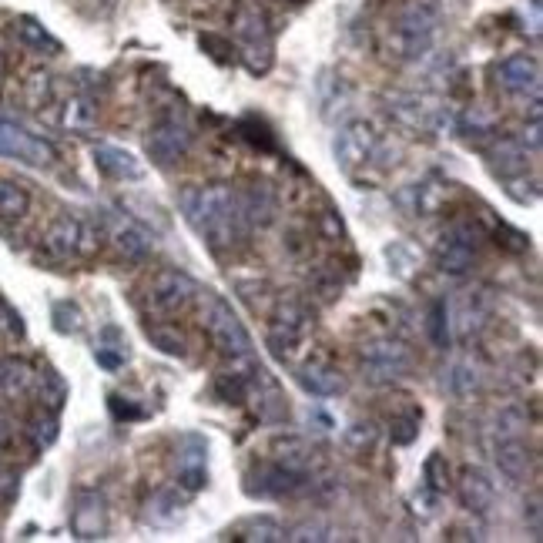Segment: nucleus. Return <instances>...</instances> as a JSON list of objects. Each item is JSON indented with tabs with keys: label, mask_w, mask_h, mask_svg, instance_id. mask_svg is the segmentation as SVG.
<instances>
[{
	"label": "nucleus",
	"mask_w": 543,
	"mask_h": 543,
	"mask_svg": "<svg viewBox=\"0 0 543 543\" xmlns=\"http://www.w3.org/2000/svg\"><path fill=\"white\" fill-rule=\"evenodd\" d=\"M181 212L215 255L232 252L249 235L242 192L232 185H192L181 192Z\"/></svg>",
	"instance_id": "1"
},
{
	"label": "nucleus",
	"mask_w": 543,
	"mask_h": 543,
	"mask_svg": "<svg viewBox=\"0 0 543 543\" xmlns=\"http://www.w3.org/2000/svg\"><path fill=\"white\" fill-rule=\"evenodd\" d=\"M436 31H440V11L430 0H413L406 4L386 34V51L396 61H423L430 57L436 44Z\"/></svg>",
	"instance_id": "2"
},
{
	"label": "nucleus",
	"mask_w": 543,
	"mask_h": 543,
	"mask_svg": "<svg viewBox=\"0 0 543 543\" xmlns=\"http://www.w3.org/2000/svg\"><path fill=\"white\" fill-rule=\"evenodd\" d=\"M386 111L396 125L416 135H436L443 128H456V114L450 104H443L433 94H416V91H393L386 94Z\"/></svg>",
	"instance_id": "3"
},
{
	"label": "nucleus",
	"mask_w": 543,
	"mask_h": 543,
	"mask_svg": "<svg viewBox=\"0 0 543 543\" xmlns=\"http://www.w3.org/2000/svg\"><path fill=\"white\" fill-rule=\"evenodd\" d=\"M235 41H238V54H242L245 68L252 74H265L272 68V31H269V17H265L255 4H245L242 11L235 14Z\"/></svg>",
	"instance_id": "4"
},
{
	"label": "nucleus",
	"mask_w": 543,
	"mask_h": 543,
	"mask_svg": "<svg viewBox=\"0 0 543 543\" xmlns=\"http://www.w3.org/2000/svg\"><path fill=\"white\" fill-rule=\"evenodd\" d=\"M205 329L215 346L222 349V356L228 359L252 356V336L238 322L232 306L225 299H218V295H205Z\"/></svg>",
	"instance_id": "5"
},
{
	"label": "nucleus",
	"mask_w": 543,
	"mask_h": 543,
	"mask_svg": "<svg viewBox=\"0 0 543 543\" xmlns=\"http://www.w3.org/2000/svg\"><path fill=\"white\" fill-rule=\"evenodd\" d=\"M359 359H362V376L376 386L406 376L409 366H413V352L399 339H369L366 346L359 349Z\"/></svg>",
	"instance_id": "6"
},
{
	"label": "nucleus",
	"mask_w": 543,
	"mask_h": 543,
	"mask_svg": "<svg viewBox=\"0 0 543 543\" xmlns=\"http://www.w3.org/2000/svg\"><path fill=\"white\" fill-rule=\"evenodd\" d=\"M483 242L480 225L473 222H453L446 235L436 242V262L446 275H466L476 265V249Z\"/></svg>",
	"instance_id": "7"
},
{
	"label": "nucleus",
	"mask_w": 543,
	"mask_h": 543,
	"mask_svg": "<svg viewBox=\"0 0 543 543\" xmlns=\"http://www.w3.org/2000/svg\"><path fill=\"white\" fill-rule=\"evenodd\" d=\"M312 332V316L299 302H282L269 326V349L279 359H295V352L306 346Z\"/></svg>",
	"instance_id": "8"
},
{
	"label": "nucleus",
	"mask_w": 543,
	"mask_h": 543,
	"mask_svg": "<svg viewBox=\"0 0 543 543\" xmlns=\"http://www.w3.org/2000/svg\"><path fill=\"white\" fill-rule=\"evenodd\" d=\"M0 155L17 158L34 168H51L57 161V151L51 141L31 135L24 125H17L11 118H0Z\"/></svg>",
	"instance_id": "9"
},
{
	"label": "nucleus",
	"mask_w": 543,
	"mask_h": 543,
	"mask_svg": "<svg viewBox=\"0 0 543 543\" xmlns=\"http://www.w3.org/2000/svg\"><path fill=\"white\" fill-rule=\"evenodd\" d=\"M376 148H379V138L369 121H349L336 131V141H332V158L336 165L352 175L356 168H362L366 161L376 158Z\"/></svg>",
	"instance_id": "10"
},
{
	"label": "nucleus",
	"mask_w": 543,
	"mask_h": 543,
	"mask_svg": "<svg viewBox=\"0 0 543 543\" xmlns=\"http://www.w3.org/2000/svg\"><path fill=\"white\" fill-rule=\"evenodd\" d=\"M446 309V329H450V342H466L476 329L487 322L490 299L483 292H456L450 302H443Z\"/></svg>",
	"instance_id": "11"
},
{
	"label": "nucleus",
	"mask_w": 543,
	"mask_h": 543,
	"mask_svg": "<svg viewBox=\"0 0 543 543\" xmlns=\"http://www.w3.org/2000/svg\"><path fill=\"white\" fill-rule=\"evenodd\" d=\"M192 131H188L185 125H181L178 118H165L158 121L155 128H151L148 135V155L155 165L168 168V165H178L181 158L192 151Z\"/></svg>",
	"instance_id": "12"
},
{
	"label": "nucleus",
	"mask_w": 543,
	"mask_h": 543,
	"mask_svg": "<svg viewBox=\"0 0 543 543\" xmlns=\"http://www.w3.org/2000/svg\"><path fill=\"white\" fill-rule=\"evenodd\" d=\"M192 295H195V282L188 279L185 272L165 269V272H158L148 285V306L161 312V316H171V312L185 309L188 302H192Z\"/></svg>",
	"instance_id": "13"
},
{
	"label": "nucleus",
	"mask_w": 543,
	"mask_h": 543,
	"mask_svg": "<svg viewBox=\"0 0 543 543\" xmlns=\"http://www.w3.org/2000/svg\"><path fill=\"white\" fill-rule=\"evenodd\" d=\"M249 480V490L252 497H265V500H282V497H292V493L302 490V483H306V476L285 470L279 463H262L255 466V470L245 476Z\"/></svg>",
	"instance_id": "14"
},
{
	"label": "nucleus",
	"mask_w": 543,
	"mask_h": 543,
	"mask_svg": "<svg viewBox=\"0 0 543 543\" xmlns=\"http://www.w3.org/2000/svg\"><path fill=\"white\" fill-rule=\"evenodd\" d=\"M208 443L198 433H185L175 450V473L185 490H202L208 483Z\"/></svg>",
	"instance_id": "15"
},
{
	"label": "nucleus",
	"mask_w": 543,
	"mask_h": 543,
	"mask_svg": "<svg viewBox=\"0 0 543 543\" xmlns=\"http://www.w3.org/2000/svg\"><path fill=\"white\" fill-rule=\"evenodd\" d=\"M497 81H500L503 91L523 94V98L530 94V98L537 101L540 98V64H537V57H530V54L503 57L500 68H497Z\"/></svg>",
	"instance_id": "16"
},
{
	"label": "nucleus",
	"mask_w": 543,
	"mask_h": 543,
	"mask_svg": "<svg viewBox=\"0 0 543 543\" xmlns=\"http://www.w3.org/2000/svg\"><path fill=\"white\" fill-rule=\"evenodd\" d=\"M71 530L78 540H101L108 533V510L98 493H78L71 510Z\"/></svg>",
	"instance_id": "17"
},
{
	"label": "nucleus",
	"mask_w": 543,
	"mask_h": 543,
	"mask_svg": "<svg viewBox=\"0 0 543 543\" xmlns=\"http://www.w3.org/2000/svg\"><path fill=\"white\" fill-rule=\"evenodd\" d=\"M108 238L118 255H125L131 262H141L151 255V235L138 222H131L128 215H108Z\"/></svg>",
	"instance_id": "18"
},
{
	"label": "nucleus",
	"mask_w": 543,
	"mask_h": 543,
	"mask_svg": "<svg viewBox=\"0 0 543 543\" xmlns=\"http://www.w3.org/2000/svg\"><path fill=\"white\" fill-rule=\"evenodd\" d=\"M44 252L51 255V259H57V262L84 252V225L74 215H61L51 228H47Z\"/></svg>",
	"instance_id": "19"
},
{
	"label": "nucleus",
	"mask_w": 543,
	"mask_h": 543,
	"mask_svg": "<svg viewBox=\"0 0 543 543\" xmlns=\"http://www.w3.org/2000/svg\"><path fill=\"white\" fill-rule=\"evenodd\" d=\"M94 165L114 181H141L145 178V165L131 155V151L118 145H98L94 148Z\"/></svg>",
	"instance_id": "20"
},
{
	"label": "nucleus",
	"mask_w": 543,
	"mask_h": 543,
	"mask_svg": "<svg viewBox=\"0 0 543 543\" xmlns=\"http://www.w3.org/2000/svg\"><path fill=\"white\" fill-rule=\"evenodd\" d=\"M295 376H299V386L306 389V393L319 396V399L339 396L342 389H346V379H342V373H339V369L326 366V362H309V366H299V369H295Z\"/></svg>",
	"instance_id": "21"
},
{
	"label": "nucleus",
	"mask_w": 543,
	"mask_h": 543,
	"mask_svg": "<svg viewBox=\"0 0 543 543\" xmlns=\"http://www.w3.org/2000/svg\"><path fill=\"white\" fill-rule=\"evenodd\" d=\"M446 389L456 399H470L483 389V369L473 356H456L446 366Z\"/></svg>",
	"instance_id": "22"
},
{
	"label": "nucleus",
	"mask_w": 543,
	"mask_h": 543,
	"mask_svg": "<svg viewBox=\"0 0 543 543\" xmlns=\"http://www.w3.org/2000/svg\"><path fill=\"white\" fill-rule=\"evenodd\" d=\"M490 168L507 181V178H520L527 175V148L520 145L517 138H497L493 148L487 151Z\"/></svg>",
	"instance_id": "23"
},
{
	"label": "nucleus",
	"mask_w": 543,
	"mask_h": 543,
	"mask_svg": "<svg viewBox=\"0 0 543 543\" xmlns=\"http://www.w3.org/2000/svg\"><path fill=\"white\" fill-rule=\"evenodd\" d=\"M460 500L470 513H480L483 517V513H490L493 503H497V490H493V483L483 473L466 470L463 483H460Z\"/></svg>",
	"instance_id": "24"
},
{
	"label": "nucleus",
	"mask_w": 543,
	"mask_h": 543,
	"mask_svg": "<svg viewBox=\"0 0 543 543\" xmlns=\"http://www.w3.org/2000/svg\"><path fill=\"white\" fill-rule=\"evenodd\" d=\"M94 359H98V366H104V369L125 366V362L131 359L125 332H121L118 326H104L98 332V342H94Z\"/></svg>",
	"instance_id": "25"
},
{
	"label": "nucleus",
	"mask_w": 543,
	"mask_h": 543,
	"mask_svg": "<svg viewBox=\"0 0 543 543\" xmlns=\"http://www.w3.org/2000/svg\"><path fill=\"white\" fill-rule=\"evenodd\" d=\"M272 453H275V463L285 466V470L306 476L309 466H312V450L302 436H275L272 443Z\"/></svg>",
	"instance_id": "26"
},
{
	"label": "nucleus",
	"mask_w": 543,
	"mask_h": 543,
	"mask_svg": "<svg viewBox=\"0 0 543 543\" xmlns=\"http://www.w3.org/2000/svg\"><path fill=\"white\" fill-rule=\"evenodd\" d=\"M497 466L510 480H527L533 470V453L520 440H503L497 443Z\"/></svg>",
	"instance_id": "27"
},
{
	"label": "nucleus",
	"mask_w": 543,
	"mask_h": 543,
	"mask_svg": "<svg viewBox=\"0 0 543 543\" xmlns=\"http://www.w3.org/2000/svg\"><path fill=\"white\" fill-rule=\"evenodd\" d=\"M34 369L24 359H4L0 362V396L17 399L34 389Z\"/></svg>",
	"instance_id": "28"
},
{
	"label": "nucleus",
	"mask_w": 543,
	"mask_h": 543,
	"mask_svg": "<svg viewBox=\"0 0 543 543\" xmlns=\"http://www.w3.org/2000/svg\"><path fill=\"white\" fill-rule=\"evenodd\" d=\"M61 125L68 131H91L98 125V101H94L91 94H71V98L64 101Z\"/></svg>",
	"instance_id": "29"
},
{
	"label": "nucleus",
	"mask_w": 543,
	"mask_h": 543,
	"mask_svg": "<svg viewBox=\"0 0 543 543\" xmlns=\"http://www.w3.org/2000/svg\"><path fill=\"white\" fill-rule=\"evenodd\" d=\"M181 510H185V503H181L178 490H158L155 497L148 500L145 507V520L151 523V527H175V523L181 520Z\"/></svg>",
	"instance_id": "30"
},
{
	"label": "nucleus",
	"mask_w": 543,
	"mask_h": 543,
	"mask_svg": "<svg viewBox=\"0 0 543 543\" xmlns=\"http://www.w3.org/2000/svg\"><path fill=\"white\" fill-rule=\"evenodd\" d=\"M242 208L249 225H269L275 215V195L269 185H249L242 192Z\"/></svg>",
	"instance_id": "31"
},
{
	"label": "nucleus",
	"mask_w": 543,
	"mask_h": 543,
	"mask_svg": "<svg viewBox=\"0 0 543 543\" xmlns=\"http://www.w3.org/2000/svg\"><path fill=\"white\" fill-rule=\"evenodd\" d=\"M527 426H530V419H527V413H523L520 406H503V409H497L493 413V419H490V436L497 443H503V440H520L523 433H527Z\"/></svg>",
	"instance_id": "32"
},
{
	"label": "nucleus",
	"mask_w": 543,
	"mask_h": 543,
	"mask_svg": "<svg viewBox=\"0 0 543 543\" xmlns=\"http://www.w3.org/2000/svg\"><path fill=\"white\" fill-rule=\"evenodd\" d=\"M31 208V195L17 181L0 178V222H21Z\"/></svg>",
	"instance_id": "33"
},
{
	"label": "nucleus",
	"mask_w": 543,
	"mask_h": 543,
	"mask_svg": "<svg viewBox=\"0 0 543 543\" xmlns=\"http://www.w3.org/2000/svg\"><path fill=\"white\" fill-rule=\"evenodd\" d=\"M17 37H21L27 47L41 51V54H61V41L47 34L44 27L34 21V17H21V21H17Z\"/></svg>",
	"instance_id": "34"
},
{
	"label": "nucleus",
	"mask_w": 543,
	"mask_h": 543,
	"mask_svg": "<svg viewBox=\"0 0 543 543\" xmlns=\"http://www.w3.org/2000/svg\"><path fill=\"white\" fill-rule=\"evenodd\" d=\"M34 386H37V393H41L44 409H54V413H57V409L64 406V393H68V389H64V379L57 373L47 369V373L34 376Z\"/></svg>",
	"instance_id": "35"
},
{
	"label": "nucleus",
	"mask_w": 543,
	"mask_h": 543,
	"mask_svg": "<svg viewBox=\"0 0 543 543\" xmlns=\"http://www.w3.org/2000/svg\"><path fill=\"white\" fill-rule=\"evenodd\" d=\"M148 339L155 342L161 352H168V356H185V349H188L178 326H168V322H161V326H148Z\"/></svg>",
	"instance_id": "36"
},
{
	"label": "nucleus",
	"mask_w": 543,
	"mask_h": 543,
	"mask_svg": "<svg viewBox=\"0 0 543 543\" xmlns=\"http://www.w3.org/2000/svg\"><path fill=\"white\" fill-rule=\"evenodd\" d=\"M238 540H259V543H275L285 540V530L272 517H255L238 530Z\"/></svg>",
	"instance_id": "37"
},
{
	"label": "nucleus",
	"mask_w": 543,
	"mask_h": 543,
	"mask_svg": "<svg viewBox=\"0 0 543 543\" xmlns=\"http://www.w3.org/2000/svg\"><path fill=\"white\" fill-rule=\"evenodd\" d=\"M456 128L466 131L470 138H487L497 131V118H493L490 111H483V108H473V111H466L463 118H456Z\"/></svg>",
	"instance_id": "38"
},
{
	"label": "nucleus",
	"mask_w": 543,
	"mask_h": 543,
	"mask_svg": "<svg viewBox=\"0 0 543 543\" xmlns=\"http://www.w3.org/2000/svg\"><path fill=\"white\" fill-rule=\"evenodd\" d=\"M419 423H423V413L419 409H409L403 416H393L389 423V436H393L396 446H409L419 436Z\"/></svg>",
	"instance_id": "39"
},
{
	"label": "nucleus",
	"mask_w": 543,
	"mask_h": 543,
	"mask_svg": "<svg viewBox=\"0 0 543 543\" xmlns=\"http://www.w3.org/2000/svg\"><path fill=\"white\" fill-rule=\"evenodd\" d=\"M31 440L37 450H47L54 440H57V416H54V409H44V413H37L31 419Z\"/></svg>",
	"instance_id": "40"
},
{
	"label": "nucleus",
	"mask_w": 543,
	"mask_h": 543,
	"mask_svg": "<svg viewBox=\"0 0 543 543\" xmlns=\"http://www.w3.org/2000/svg\"><path fill=\"white\" fill-rule=\"evenodd\" d=\"M386 259H389V265H393V272L399 275V279H409V275L416 272V265H419V259H416V252L409 249V245H403V242H393L386 249Z\"/></svg>",
	"instance_id": "41"
},
{
	"label": "nucleus",
	"mask_w": 543,
	"mask_h": 543,
	"mask_svg": "<svg viewBox=\"0 0 543 543\" xmlns=\"http://www.w3.org/2000/svg\"><path fill=\"white\" fill-rule=\"evenodd\" d=\"M51 316H54V329L64 332V336H71V332H81V326H84V316H81V309L74 306V302H57Z\"/></svg>",
	"instance_id": "42"
},
{
	"label": "nucleus",
	"mask_w": 543,
	"mask_h": 543,
	"mask_svg": "<svg viewBox=\"0 0 543 543\" xmlns=\"http://www.w3.org/2000/svg\"><path fill=\"white\" fill-rule=\"evenodd\" d=\"M342 440L352 453H366L369 446L376 443V426L373 423H352L346 433H342Z\"/></svg>",
	"instance_id": "43"
},
{
	"label": "nucleus",
	"mask_w": 543,
	"mask_h": 543,
	"mask_svg": "<svg viewBox=\"0 0 543 543\" xmlns=\"http://www.w3.org/2000/svg\"><path fill=\"white\" fill-rule=\"evenodd\" d=\"M423 476H426V483H430L433 493H443L446 487H450V466H446V460L440 453H433L430 460H426Z\"/></svg>",
	"instance_id": "44"
},
{
	"label": "nucleus",
	"mask_w": 543,
	"mask_h": 543,
	"mask_svg": "<svg viewBox=\"0 0 543 543\" xmlns=\"http://www.w3.org/2000/svg\"><path fill=\"white\" fill-rule=\"evenodd\" d=\"M285 540H329V527L322 520H306L285 533Z\"/></svg>",
	"instance_id": "45"
},
{
	"label": "nucleus",
	"mask_w": 543,
	"mask_h": 543,
	"mask_svg": "<svg viewBox=\"0 0 543 543\" xmlns=\"http://www.w3.org/2000/svg\"><path fill=\"white\" fill-rule=\"evenodd\" d=\"M426 329H430V336L436 346H446L450 342V329H446V309L443 302H436V306L430 309V322H426Z\"/></svg>",
	"instance_id": "46"
},
{
	"label": "nucleus",
	"mask_w": 543,
	"mask_h": 543,
	"mask_svg": "<svg viewBox=\"0 0 543 543\" xmlns=\"http://www.w3.org/2000/svg\"><path fill=\"white\" fill-rule=\"evenodd\" d=\"M111 413L118 416V419H138V416H145V409L128 406V399H121V396L111 393Z\"/></svg>",
	"instance_id": "47"
},
{
	"label": "nucleus",
	"mask_w": 543,
	"mask_h": 543,
	"mask_svg": "<svg viewBox=\"0 0 543 543\" xmlns=\"http://www.w3.org/2000/svg\"><path fill=\"white\" fill-rule=\"evenodd\" d=\"M309 423H316V426H319V430H316L319 436H326V433L332 430V426H336L326 413H322V409H309Z\"/></svg>",
	"instance_id": "48"
},
{
	"label": "nucleus",
	"mask_w": 543,
	"mask_h": 543,
	"mask_svg": "<svg viewBox=\"0 0 543 543\" xmlns=\"http://www.w3.org/2000/svg\"><path fill=\"white\" fill-rule=\"evenodd\" d=\"M11 436H14V433H11V423H7V419L0 416V450H4V446L11 443Z\"/></svg>",
	"instance_id": "49"
}]
</instances>
